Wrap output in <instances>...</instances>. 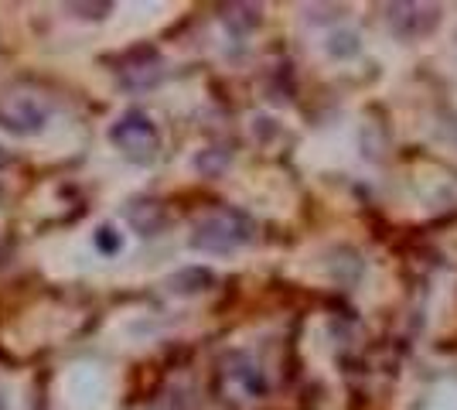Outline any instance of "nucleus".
<instances>
[{"mask_svg":"<svg viewBox=\"0 0 457 410\" xmlns=\"http://www.w3.org/2000/svg\"><path fill=\"white\" fill-rule=\"evenodd\" d=\"M256 236V222L239 209H215V213L202 215L195 222V233H191V247L202 250V254H232L239 247H246L249 239Z\"/></svg>","mask_w":457,"mask_h":410,"instance_id":"f257e3e1","label":"nucleus"},{"mask_svg":"<svg viewBox=\"0 0 457 410\" xmlns=\"http://www.w3.org/2000/svg\"><path fill=\"white\" fill-rule=\"evenodd\" d=\"M110 140L137 164H151L161 151V134L154 127V120L144 110H127L123 117L110 127Z\"/></svg>","mask_w":457,"mask_h":410,"instance_id":"f03ea898","label":"nucleus"},{"mask_svg":"<svg viewBox=\"0 0 457 410\" xmlns=\"http://www.w3.org/2000/svg\"><path fill=\"white\" fill-rule=\"evenodd\" d=\"M48 123V106L35 93H7L0 96V127L14 137H35Z\"/></svg>","mask_w":457,"mask_h":410,"instance_id":"7ed1b4c3","label":"nucleus"},{"mask_svg":"<svg viewBox=\"0 0 457 410\" xmlns=\"http://www.w3.org/2000/svg\"><path fill=\"white\" fill-rule=\"evenodd\" d=\"M219 372H222L228 390H236L239 397H263V390H267V380H263L260 366L243 352H228Z\"/></svg>","mask_w":457,"mask_h":410,"instance_id":"20e7f679","label":"nucleus"},{"mask_svg":"<svg viewBox=\"0 0 457 410\" xmlns=\"http://www.w3.org/2000/svg\"><path fill=\"white\" fill-rule=\"evenodd\" d=\"M127 219H130V226L140 236H157L168 222V213H164V205L157 198H134L127 205Z\"/></svg>","mask_w":457,"mask_h":410,"instance_id":"39448f33","label":"nucleus"},{"mask_svg":"<svg viewBox=\"0 0 457 410\" xmlns=\"http://www.w3.org/2000/svg\"><path fill=\"white\" fill-rule=\"evenodd\" d=\"M212 271H205V267H188V271H178L168 280V288H171L174 294H198L205 291V288H212Z\"/></svg>","mask_w":457,"mask_h":410,"instance_id":"423d86ee","label":"nucleus"},{"mask_svg":"<svg viewBox=\"0 0 457 410\" xmlns=\"http://www.w3.org/2000/svg\"><path fill=\"white\" fill-rule=\"evenodd\" d=\"M222 21H226L232 31H249V28H256L260 24V7H249V4H232V7H226V14H222Z\"/></svg>","mask_w":457,"mask_h":410,"instance_id":"0eeeda50","label":"nucleus"},{"mask_svg":"<svg viewBox=\"0 0 457 410\" xmlns=\"http://www.w3.org/2000/svg\"><path fill=\"white\" fill-rule=\"evenodd\" d=\"M96 247H99V254H120L123 250V239L116 233L113 226H99L96 230Z\"/></svg>","mask_w":457,"mask_h":410,"instance_id":"6e6552de","label":"nucleus"},{"mask_svg":"<svg viewBox=\"0 0 457 410\" xmlns=\"http://www.w3.org/2000/svg\"><path fill=\"white\" fill-rule=\"evenodd\" d=\"M72 11H76L79 18H103V14H110L113 7H110V4H72Z\"/></svg>","mask_w":457,"mask_h":410,"instance_id":"1a4fd4ad","label":"nucleus"},{"mask_svg":"<svg viewBox=\"0 0 457 410\" xmlns=\"http://www.w3.org/2000/svg\"><path fill=\"white\" fill-rule=\"evenodd\" d=\"M4 161H7V155H4V147H0V164H4Z\"/></svg>","mask_w":457,"mask_h":410,"instance_id":"9d476101","label":"nucleus"}]
</instances>
